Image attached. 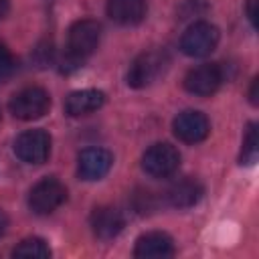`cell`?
Here are the masks:
<instances>
[{"instance_id": "21", "label": "cell", "mask_w": 259, "mask_h": 259, "mask_svg": "<svg viewBox=\"0 0 259 259\" xmlns=\"http://www.w3.org/2000/svg\"><path fill=\"white\" fill-rule=\"evenodd\" d=\"M10 10V0H0V18H4Z\"/></svg>"}, {"instance_id": "5", "label": "cell", "mask_w": 259, "mask_h": 259, "mask_svg": "<svg viewBox=\"0 0 259 259\" xmlns=\"http://www.w3.org/2000/svg\"><path fill=\"white\" fill-rule=\"evenodd\" d=\"M219 38H221L219 28L210 22L200 20V22H194L186 28V32L180 38V49L188 57H196V59L206 57L217 49Z\"/></svg>"}, {"instance_id": "3", "label": "cell", "mask_w": 259, "mask_h": 259, "mask_svg": "<svg viewBox=\"0 0 259 259\" xmlns=\"http://www.w3.org/2000/svg\"><path fill=\"white\" fill-rule=\"evenodd\" d=\"M10 113L22 121H30V119H38L42 117L49 107H51V95L42 89V87H24L20 91H16L10 97Z\"/></svg>"}, {"instance_id": "8", "label": "cell", "mask_w": 259, "mask_h": 259, "mask_svg": "<svg viewBox=\"0 0 259 259\" xmlns=\"http://www.w3.org/2000/svg\"><path fill=\"white\" fill-rule=\"evenodd\" d=\"M225 75H223V69L221 65L217 63H204V65H198L194 69H190L184 77V89L192 95H198V97H208L212 95L221 83H223Z\"/></svg>"}, {"instance_id": "9", "label": "cell", "mask_w": 259, "mask_h": 259, "mask_svg": "<svg viewBox=\"0 0 259 259\" xmlns=\"http://www.w3.org/2000/svg\"><path fill=\"white\" fill-rule=\"evenodd\" d=\"M172 130L178 140H182L186 144H198V142L206 140V136L210 134V123L204 113L186 109L174 117Z\"/></svg>"}, {"instance_id": "12", "label": "cell", "mask_w": 259, "mask_h": 259, "mask_svg": "<svg viewBox=\"0 0 259 259\" xmlns=\"http://www.w3.org/2000/svg\"><path fill=\"white\" fill-rule=\"evenodd\" d=\"M134 255L140 257V259H164V257H172L174 255V241H172L170 235L160 233V231L146 233V235L138 237Z\"/></svg>"}, {"instance_id": "10", "label": "cell", "mask_w": 259, "mask_h": 259, "mask_svg": "<svg viewBox=\"0 0 259 259\" xmlns=\"http://www.w3.org/2000/svg\"><path fill=\"white\" fill-rule=\"evenodd\" d=\"M113 164V156L103 150V148H87L79 154V162H77V172L83 180H101Z\"/></svg>"}, {"instance_id": "16", "label": "cell", "mask_w": 259, "mask_h": 259, "mask_svg": "<svg viewBox=\"0 0 259 259\" xmlns=\"http://www.w3.org/2000/svg\"><path fill=\"white\" fill-rule=\"evenodd\" d=\"M12 255L14 257H26V259H47V257H51V249L42 239L28 237V239H22L14 247Z\"/></svg>"}, {"instance_id": "1", "label": "cell", "mask_w": 259, "mask_h": 259, "mask_svg": "<svg viewBox=\"0 0 259 259\" xmlns=\"http://www.w3.org/2000/svg\"><path fill=\"white\" fill-rule=\"evenodd\" d=\"M101 40V24L93 18H83L77 20L69 28V38H67V53L65 61L67 67H79L99 45Z\"/></svg>"}, {"instance_id": "11", "label": "cell", "mask_w": 259, "mask_h": 259, "mask_svg": "<svg viewBox=\"0 0 259 259\" xmlns=\"http://www.w3.org/2000/svg\"><path fill=\"white\" fill-rule=\"evenodd\" d=\"M89 223H91L93 235L97 239H101V241H109V239L117 237L121 233L123 225H125L121 210H117L113 206H97V208H93Z\"/></svg>"}, {"instance_id": "7", "label": "cell", "mask_w": 259, "mask_h": 259, "mask_svg": "<svg viewBox=\"0 0 259 259\" xmlns=\"http://www.w3.org/2000/svg\"><path fill=\"white\" fill-rule=\"evenodd\" d=\"M14 154L26 164H42L51 154V136L45 130L22 132L14 140Z\"/></svg>"}, {"instance_id": "15", "label": "cell", "mask_w": 259, "mask_h": 259, "mask_svg": "<svg viewBox=\"0 0 259 259\" xmlns=\"http://www.w3.org/2000/svg\"><path fill=\"white\" fill-rule=\"evenodd\" d=\"M146 0H109L107 16L121 26L140 24L146 16Z\"/></svg>"}, {"instance_id": "17", "label": "cell", "mask_w": 259, "mask_h": 259, "mask_svg": "<svg viewBox=\"0 0 259 259\" xmlns=\"http://www.w3.org/2000/svg\"><path fill=\"white\" fill-rule=\"evenodd\" d=\"M259 154V132L257 123H249L245 138H243V150H241V164H253Z\"/></svg>"}, {"instance_id": "6", "label": "cell", "mask_w": 259, "mask_h": 259, "mask_svg": "<svg viewBox=\"0 0 259 259\" xmlns=\"http://www.w3.org/2000/svg\"><path fill=\"white\" fill-rule=\"evenodd\" d=\"M180 166V154L174 146L160 142L150 146L142 156V168L152 178H168Z\"/></svg>"}, {"instance_id": "2", "label": "cell", "mask_w": 259, "mask_h": 259, "mask_svg": "<svg viewBox=\"0 0 259 259\" xmlns=\"http://www.w3.org/2000/svg\"><path fill=\"white\" fill-rule=\"evenodd\" d=\"M168 55L164 51H148L134 59L127 69V85L134 89H144L152 85L168 69Z\"/></svg>"}, {"instance_id": "22", "label": "cell", "mask_w": 259, "mask_h": 259, "mask_svg": "<svg viewBox=\"0 0 259 259\" xmlns=\"http://www.w3.org/2000/svg\"><path fill=\"white\" fill-rule=\"evenodd\" d=\"M251 103L257 105V79H253V85H251Z\"/></svg>"}, {"instance_id": "14", "label": "cell", "mask_w": 259, "mask_h": 259, "mask_svg": "<svg viewBox=\"0 0 259 259\" xmlns=\"http://www.w3.org/2000/svg\"><path fill=\"white\" fill-rule=\"evenodd\" d=\"M202 184L194 178H182L166 190V202L174 208H190L202 198Z\"/></svg>"}, {"instance_id": "13", "label": "cell", "mask_w": 259, "mask_h": 259, "mask_svg": "<svg viewBox=\"0 0 259 259\" xmlns=\"http://www.w3.org/2000/svg\"><path fill=\"white\" fill-rule=\"evenodd\" d=\"M105 103V93L99 89H81L73 91L65 99V113L71 117H83L97 111Z\"/></svg>"}, {"instance_id": "18", "label": "cell", "mask_w": 259, "mask_h": 259, "mask_svg": "<svg viewBox=\"0 0 259 259\" xmlns=\"http://www.w3.org/2000/svg\"><path fill=\"white\" fill-rule=\"evenodd\" d=\"M14 71H16V59L6 49V45L0 42V83L10 79L14 75Z\"/></svg>"}, {"instance_id": "4", "label": "cell", "mask_w": 259, "mask_h": 259, "mask_svg": "<svg viewBox=\"0 0 259 259\" xmlns=\"http://www.w3.org/2000/svg\"><path fill=\"white\" fill-rule=\"evenodd\" d=\"M65 200H67V188L57 178H42L28 192V208L40 217L51 214Z\"/></svg>"}, {"instance_id": "23", "label": "cell", "mask_w": 259, "mask_h": 259, "mask_svg": "<svg viewBox=\"0 0 259 259\" xmlns=\"http://www.w3.org/2000/svg\"><path fill=\"white\" fill-rule=\"evenodd\" d=\"M0 121H2V111H0Z\"/></svg>"}, {"instance_id": "20", "label": "cell", "mask_w": 259, "mask_h": 259, "mask_svg": "<svg viewBox=\"0 0 259 259\" xmlns=\"http://www.w3.org/2000/svg\"><path fill=\"white\" fill-rule=\"evenodd\" d=\"M6 231H8V217L4 210H0V237H4Z\"/></svg>"}, {"instance_id": "19", "label": "cell", "mask_w": 259, "mask_h": 259, "mask_svg": "<svg viewBox=\"0 0 259 259\" xmlns=\"http://www.w3.org/2000/svg\"><path fill=\"white\" fill-rule=\"evenodd\" d=\"M245 10H247V18L251 20V24L257 26V0H249Z\"/></svg>"}]
</instances>
